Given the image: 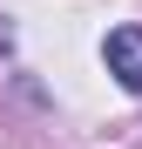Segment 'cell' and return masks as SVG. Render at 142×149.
<instances>
[{
    "label": "cell",
    "instance_id": "cell-1",
    "mask_svg": "<svg viewBox=\"0 0 142 149\" xmlns=\"http://www.w3.org/2000/svg\"><path fill=\"white\" fill-rule=\"evenodd\" d=\"M108 68L129 95H142V27H115L108 34Z\"/></svg>",
    "mask_w": 142,
    "mask_h": 149
}]
</instances>
